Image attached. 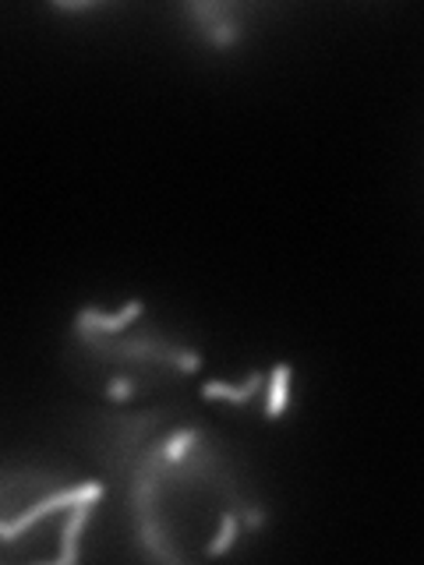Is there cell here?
<instances>
[{
	"label": "cell",
	"mask_w": 424,
	"mask_h": 565,
	"mask_svg": "<svg viewBox=\"0 0 424 565\" xmlns=\"http://www.w3.org/2000/svg\"><path fill=\"white\" fill-rule=\"evenodd\" d=\"M265 393H269V375L262 371H252L241 385H226V382H205L202 385V396L205 399H216V403H230V406H265Z\"/></svg>",
	"instance_id": "cell-6"
},
{
	"label": "cell",
	"mask_w": 424,
	"mask_h": 565,
	"mask_svg": "<svg viewBox=\"0 0 424 565\" xmlns=\"http://www.w3.org/2000/svg\"><path fill=\"white\" fill-rule=\"evenodd\" d=\"M290 411V364H276L269 371V393H265V406L262 414L269 420L287 417Z\"/></svg>",
	"instance_id": "cell-7"
},
{
	"label": "cell",
	"mask_w": 424,
	"mask_h": 565,
	"mask_svg": "<svg viewBox=\"0 0 424 565\" xmlns=\"http://www.w3.org/2000/svg\"><path fill=\"white\" fill-rule=\"evenodd\" d=\"M64 364L82 388L106 403L149 399L202 367V353L159 332L141 300L117 311L82 308L71 322Z\"/></svg>",
	"instance_id": "cell-2"
},
{
	"label": "cell",
	"mask_w": 424,
	"mask_h": 565,
	"mask_svg": "<svg viewBox=\"0 0 424 565\" xmlns=\"http://www.w3.org/2000/svg\"><path fill=\"white\" fill-rule=\"evenodd\" d=\"M103 494L106 481H67L43 467H8L0 481L4 555L11 558L22 547L29 562H75Z\"/></svg>",
	"instance_id": "cell-3"
},
{
	"label": "cell",
	"mask_w": 424,
	"mask_h": 565,
	"mask_svg": "<svg viewBox=\"0 0 424 565\" xmlns=\"http://www.w3.org/2000/svg\"><path fill=\"white\" fill-rule=\"evenodd\" d=\"M173 428V411L152 406V411H128V414H96L82 428L85 452L93 456L106 484L124 488L135 467L141 463L159 438Z\"/></svg>",
	"instance_id": "cell-4"
},
{
	"label": "cell",
	"mask_w": 424,
	"mask_h": 565,
	"mask_svg": "<svg viewBox=\"0 0 424 565\" xmlns=\"http://www.w3.org/2000/svg\"><path fill=\"white\" fill-rule=\"evenodd\" d=\"M138 552L191 565L220 558L262 526L230 452L194 420H181L141 456L124 484Z\"/></svg>",
	"instance_id": "cell-1"
},
{
	"label": "cell",
	"mask_w": 424,
	"mask_h": 565,
	"mask_svg": "<svg viewBox=\"0 0 424 565\" xmlns=\"http://www.w3.org/2000/svg\"><path fill=\"white\" fill-rule=\"evenodd\" d=\"M181 14L188 18V29L209 46V50H234L244 40V18L252 8L244 4H184Z\"/></svg>",
	"instance_id": "cell-5"
}]
</instances>
